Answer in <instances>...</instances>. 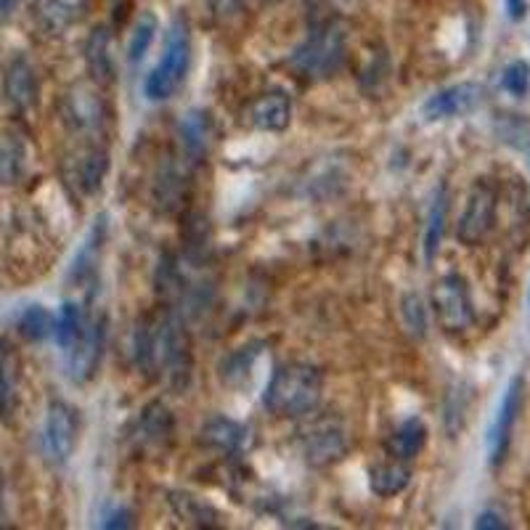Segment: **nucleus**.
Wrapping results in <instances>:
<instances>
[{"mask_svg": "<svg viewBox=\"0 0 530 530\" xmlns=\"http://www.w3.org/2000/svg\"><path fill=\"white\" fill-rule=\"evenodd\" d=\"M138 366L152 379L183 387L191 377V345L173 316H149L136 332Z\"/></svg>", "mask_w": 530, "mask_h": 530, "instance_id": "f257e3e1", "label": "nucleus"}, {"mask_svg": "<svg viewBox=\"0 0 530 530\" xmlns=\"http://www.w3.org/2000/svg\"><path fill=\"white\" fill-rule=\"evenodd\" d=\"M324 393V377L316 366L284 364L273 371L271 382L265 387L263 403L273 417L295 419L316 411Z\"/></svg>", "mask_w": 530, "mask_h": 530, "instance_id": "f03ea898", "label": "nucleus"}, {"mask_svg": "<svg viewBox=\"0 0 530 530\" xmlns=\"http://www.w3.org/2000/svg\"><path fill=\"white\" fill-rule=\"evenodd\" d=\"M189 61H191V35H189V24L183 16L173 19L170 30H167L165 40V53L162 59L154 67V72L146 77V96L152 101H165L170 99L181 83L186 80V72H189Z\"/></svg>", "mask_w": 530, "mask_h": 530, "instance_id": "7ed1b4c3", "label": "nucleus"}, {"mask_svg": "<svg viewBox=\"0 0 530 530\" xmlns=\"http://www.w3.org/2000/svg\"><path fill=\"white\" fill-rule=\"evenodd\" d=\"M345 61V32L340 27L316 30L303 46L292 53V67L308 80H329Z\"/></svg>", "mask_w": 530, "mask_h": 530, "instance_id": "20e7f679", "label": "nucleus"}, {"mask_svg": "<svg viewBox=\"0 0 530 530\" xmlns=\"http://www.w3.org/2000/svg\"><path fill=\"white\" fill-rule=\"evenodd\" d=\"M432 308H435L440 326L451 334L467 332L472 321H475L467 281L462 276H456V273H448L435 284V289H432Z\"/></svg>", "mask_w": 530, "mask_h": 530, "instance_id": "39448f33", "label": "nucleus"}, {"mask_svg": "<svg viewBox=\"0 0 530 530\" xmlns=\"http://www.w3.org/2000/svg\"><path fill=\"white\" fill-rule=\"evenodd\" d=\"M523 377H515L504 390V398L499 403V411L493 417L491 430H488V438H485V446H488V459H491L493 467H499L504 462V456L509 451V440H512V430H515V422L520 417V409H523Z\"/></svg>", "mask_w": 530, "mask_h": 530, "instance_id": "423d86ee", "label": "nucleus"}, {"mask_svg": "<svg viewBox=\"0 0 530 530\" xmlns=\"http://www.w3.org/2000/svg\"><path fill=\"white\" fill-rule=\"evenodd\" d=\"M493 223H496V189L491 183H475L470 199H467V207H464V215L459 220V242L464 244H480L485 236L491 234Z\"/></svg>", "mask_w": 530, "mask_h": 530, "instance_id": "0eeeda50", "label": "nucleus"}, {"mask_svg": "<svg viewBox=\"0 0 530 530\" xmlns=\"http://www.w3.org/2000/svg\"><path fill=\"white\" fill-rule=\"evenodd\" d=\"M46 451L51 456L53 462L64 464L75 451L77 443V414L72 406L67 403H51V409H48L46 417Z\"/></svg>", "mask_w": 530, "mask_h": 530, "instance_id": "6e6552de", "label": "nucleus"}, {"mask_svg": "<svg viewBox=\"0 0 530 530\" xmlns=\"http://www.w3.org/2000/svg\"><path fill=\"white\" fill-rule=\"evenodd\" d=\"M104 318L101 321H85L83 334L77 337V342L69 353V374L75 382H88L96 374L101 364V350H104Z\"/></svg>", "mask_w": 530, "mask_h": 530, "instance_id": "1a4fd4ad", "label": "nucleus"}, {"mask_svg": "<svg viewBox=\"0 0 530 530\" xmlns=\"http://www.w3.org/2000/svg\"><path fill=\"white\" fill-rule=\"evenodd\" d=\"M480 104H483V88L477 83H459L430 96L422 112L427 120H448V117L475 112Z\"/></svg>", "mask_w": 530, "mask_h": 530, "instance_id": "9d476101", "label": "nucleus"}, {"mask_svg": "<svg viewBox=\"0 0 530 530\" xmlns=\"http://www.w3.org/2000/svg\"><path fill=\"white\" fill-rule=\"evenodd\" d=\"M303 451L308 456V462L316 464V467H324V464L340 462L345 451H348V440H345L340 427L321 422L303 432Z\"/></svg>", "mask_w": 530, "mask_h": 530, "instance_id": "9b49d317", "label": "nucleus"}, {"mask_svg": "<svg viewBox=\"0 0 530 530\" xmlns=\"http://www.w3.org/2000/svg\"><path fill=\"white\" fill-rule=\"evenodd\" d=\"M292 120V104L284 93H263L247 106V122L260 130H284Z\"/></svg>", "mask_w": 530, "mask_h": 530, "instance_id": "f8f14e48", "label": "nucleus"}, {"mask_svg": "<svg viewBox=\"0 0 530 530\" xmlns=\"http://www.w3.org/2000/svg\"><path fill=\"white\" fill-rule=\"evenodd\" d=\"M138 440L144 448H162L165 451L173 440V414L167 411L165 403H149L138 419Z\"/></svg>", "mask_w": 530, "mask_h": 530, "instance_id": "ddd939ff", "label": "nucleus"}, {"mask_svg": "<svg viewBox=\"0 0 530 530\" xmlns=\"http://www.w3.org/2000/svg\"><path fill=\"white\" fill-rule=\"evenodd\" d=\"M212 138H215V128H212V117L207 112H189L181 122V141L186 154L194 159L207 157L212 146Z\"/></svg>", "mask_w": 530, "mask_h": 530, "instance_id": "4468645a", "label": "nucleus"}, {"mask_svg": "<svg viewBox=\"0 0 530 530\" xmlns=\"http://www.w3.org/2000/svg\"><path fill=\"white\" fill-rule=\"evenodd\" d=\"M427 446V424L422 419H406V422L393 432V438L387 440V451L398 459V462H409L419 456Z\"/></svg>", "mask_w": 530, "mask_h": 530, "instance_id": "2eb2a0df", "label": "nucleus"}, {"mask_svg": "<svg viewBox=\"0 0 530 530\" xmlns=\"http://www.w3.org/2000/svg\"><path fill=\"white\" fill-rule=\"evenodd\" d=\"M6 93L11 104L19 106V109H27L38 101V80H35V72L24 59L11 61L6 75Z\"/></svg>", "mask_w": 530, "mask_h": 530, "instance_id": "dca6fc26", "label": "nucleus"}, {"mask_svg": "<svg viewBox=\"0 0 530 530\" xmlns=\"http://www.w3.org/2000/svg\"><path fill=\"white\" fill-rule=\"evenodd\" d=\"M202 443L210 448H218V451H239L247 440V430L242 424L231 422L226 417H215L202 427Z\"/></svg>", "mask_w": 530, "mask_h": 530, "instance_id": "f3484780", "label": "nucleus"}, {"mask_svg": "<svg viewBox=\"0 0 530 530\" xmlns=\"http://www.w3.org/2000/svg\"><path fill=\"white\" fill-rule=\"evenodd\" d=\"M69 117L77 128H101V122L106 117V106L101 96L93 91H80L69 96Z\"/></svg>", "mask_w": 530, "mask_h": 530, "instance_id": "a211bd4d", "label": "nucleus"}, {"mask_svg": "<svg viewBox=\"0 0 530 530\" xmlns=\"http://www.w3.org/2000/svg\"><path fill=\"white\" fill-rule=\"evenodd\" d=\"M411 472L409 467H403L401 462H387V464H377L371 470V491L377 496H398V493L409 485Z\"/></svg>", "mask_w": 530, "mask_h": 530, "instance_id": "6ab92c4d", "label": "nucleus"}, {"mask_svg": "<svg viewBox=\"0 0 530 530\" xmlns=\"http://www.w3.org/2000/svg\"><path fill=\"white\" fill-rule=\"evenodd\" d=\"M24 165V146L19 144V138L14 136H0V186H14L22 181Z\"/></svg>", "mask_w": 530, "mask_h": 530, "instance_id": "aec40b11", "label": "nucleus"}, {"mask_svg": "<svg viewBox=\"0 0 530 530\" xmlns=\"http://www.w3.org/2000/svg\"><path fill=\"white\" fill-rule=\"evenodd\" d=\"M496 133L507 146L530 157V117L523 114H501L496 120Z\"/></svg>", "mask_w": 530, "mask_h": 530, "instance_id": "412c9836", "label": "nucleus"}, {"mask_svg": "<svg viewBox=\"0 0 530 530\" xmlns=\"http://www.w3.org/2000/svg\"><path fill=\"white\" fill-rule=\"evenodd\" d=\"M170 504H173L175 515L181 517L183 523L197 525V528H212L215 520H218V512L202 501H197L194 496H186V493H173L170 496Z\"/></svg>", "mask_w": 530, "mask_h": 530, "instance_id": "4be33fe9", "label": "nucleus"}, {"mask_svg": "<svg viewBox=\"0 0 530 530\" xmlns=\"http://www.w3.org/2000/svg\"><path fill=\"white\" fill-rule=\"evenodd\" d=\"M85 329V318L83 311H80V305L75 303H64L61 305V313L56 318V326H53V332H56V342H59L61 348L69 350L77 342V337L83 334Z\"/></svg>", "mask_w": 530, "mask_h": 530, "instance_id": "5701e85b", "label": "nucleus"}, {"mask_svg": "<svg viewBox=\"0 0 530 530\" xmlns=\"http://www.w3.org/2000/svg\"><path fill=\"white\" fill-rule=\"evenodd\" d=\"M53 326H56V318L43 305H30L19 318V332L32 342L46 340L48 334H53Z\"/></svg>", "mask_w": 530, "mask_h": 530, "instance_id": "b1692460", "label": "nucleus"}, {"mask_svg": "<svg viewBox=\"0 0 530 530\" xmlns=\"http://www.w3.org/2000/svg\"><path fill=\"white\" fill-rule=\"evenodd\" d=\"M106 48H109V35H106V30L93 32L91 40H88V64H91L93 75L99 77V80H104V83H109L114 69Z\"/></svg>", "mask_w": 530, "mask_h": 530, "instance_id": "393cba45", "label": "nucleus"}, {"mask_svg": "<svg viewBox=\"0 0 530 530\" xmlns=\"http://www.w3.org/2000/svg\"><path fill=\"white\" fill-rule=\"evenodd\" d=\"M106 170H109V157L101 149H91L80 159V186H83L88 194L99 189L101 181H104Z\"/></svg>", "mask_w": 530, "mask_h": 530, "instance_id": "a878e982", "label": "nucleus"}, {"mask_svg": "<svg viewBox=\"0 0 530 530\" xmlns=\"http://www.w3.org/2000/svg\"><path fill=\"white\" fill-rule=\"evenodd\" d=\"M255 356H258V348H255V345L239 348L236 353H231V356L220 364V379H223L226 385H239V382L250 374Z\"/></svg>", "mask_w": 530, "mask_h": 530, "instance_id": "bb28decb", "label": "nucleus"}, {"mask_svg": "<svg viewBox=\"0 0 530 530\" xmlns=\"http://www.w3.org/2000/svg\"><path fill=\"white\" fill-rule=\"evenodd\" d=\"M154 35H157V19H154V14L138 16V22H136V27H133V35H130V46H128V56L133 64L144 59L149 46H152Z\"/></svg>", "mask_w": 530, "mask_h": 530, "instance_id": "cd10ccee", "label": "nucleus"}, {"mask_svg": "<svg viewBox=\"0 0 530 530\" xmlns=\"http://www.w3.org/2000/svg\"><path fill=\"white\" fill-rule=\"evenodd\" d=\"M446 194L440 191L435 205L430 212V223H427V234H424V255L427 260L435 258V252L440 247V239H443V223H446Z\"/></svg>", "mask_w": 530, "mask_h": 530, "instance_id": "c85d7f7f", "label": "nucleus"}, {"mask_svg": "<svg viewBox=\"0 0 530 530\" xmlns=\"http://www.w3.org/2000/svg\"><path fill=\"white\" fill-rule=\"evenodd\" d=\"M16 382V358L8 348L0 345V414L6 411Z\"/></svg>", "mask_w": 530, "mask_h": 530, "instance_id": "c756f323", "label": "nucleus"}, {"mask_svg": "<svg viewBox=\"0 0 530 530\" xmlns=\"http://www.w3.org/2000/svg\"><path fill=\"white\" fill-rule=\"evenodd\" d=\"M501 85L504 91H509L512 96H525L530 88V67L528 61H512L504 75H501Z\"/></svg>", "mask_w": 530, "mask_h": 530, "instance_id": "7c9ffc66", "label": "nucleus"}, {"mask_svg": "<svg viewBox=\"0 0 530 530\" xmlns=\"http://www.w3.org/2000/svg\"><path fill=\"white\" fill-rule=\"evenodd\" d=\"M403 321H406V326H409L411 332L419 334V337H424V329H427V321H424V308H422V300H419L417 295H406L403 297Z\"/></svg>", "mask_w": 530, "mask_h": 530, "instance_id": "2f4dec72", "label": "nucleus"}, {"mask_svg": "<svg viewBox=\"0 0 530 530\" xmlns=\"http://www.w3.org/2000/svg\"><path fill=\"white\" fill-rule=\"evenodd\" d=\"M242 0H210V11L218 22H228L231 16L239 14Z\"/></svg>", "mask_w": 530, "mask_h": 530, "instance_id": "473e14b6", "label": "nucleus"}, {"mask_svg": "<svg viewBox=\"0 0 530 530\" xmlns=\"http://www.w3.org/2000/svg\"><path fill=\"white\" fill-rule=\"evenodd\" d=\"M475 528L477 530H504L507 528V523H504L499 515H493V512H483V515L477 517Z\"/></svg>", "mask_w": 530, "mask_h": 530, "instance_id": "72a5a7b5", "label": "nucleus"}, {"mask_svg": "<svg viewBox=\"0 0 530 530\" xmlns=\"http://www.w3.org/2000/svg\"><path fill=\"white\" fill-rule=\"evenodd\" d=\"M507 14L509 19L523 22L525 14H528V0H507Z\"/></svg>", "mask_w": 530, "mask_h": 530, "instance_id": "f704fd0d", "label": "nucleus"}, {"mask_svg": "<svg viewBox=\"0 0 530 530\" xmlns=\"http://www.w3.org/2000/svg\"><path fill=\"white\" fill-rule=\"evenodd\" d=\"M16 0H0V19H6L11 14V8H14Z\"/></svg>", "mask_w": 530, "mask_h": 530, "instance_id": "c9c22d12", "label": "nucleus"}, {"mask_svg": "<svg viewBox=\"0 0 530 530\" xmlns=\"http://www.w3.org/2000/svg\"><path fill=\"white\" fill-rule=\"evenodd\" d=\"M6 520V512H3V483H0V525Z\"/></svg>", "mask_w": 530, "mask_h": 530, "instance_id": "e433bc0d", "label": "nucleus"}, {"mask_svg": "<svg viewBox=\"0 0 530 530\" xmlns=\"http://www.w3.org/2000/svg\"><path fill=\"white\" fill-rule=\"evenodd\" d=\"M271 3H276V0H271Z\"/></svg>", "mask_w": 530, "mask_h": 530, "instance_id": "4c0bfd02", "label": "nucleus"}]
</instances>
